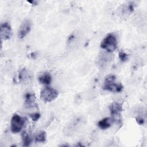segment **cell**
<instances>
[{
    "instance_id": "cell-1",
    "label": "cell",
    "mask_w": 147,
    "mask_h": 147,
    "mask_svg": "<svg viewBox=\"0 0 147 147\" xmlns=\"http://www.w3.org/2000/svg\"><path fill=\"white\" fill-rule=\"evenodd\" d=\"M102 88L105 91L120 92L122 91L123 87L121 83L116 82V76L114 75L111 74L105 77Z\"/></svg>"
},
{
    "instance_id": "cell-2",
    "label": "cell",
    "mask_w": 147,
    "mask_h": 147,
    "mask_svg": "<svg viewBox=\"0 0 147 147\" xmlns=\"http://www.w3.org/2000/svg\"><path fill=\"white\" fill-rule=\"evenodd\" d=\"M118 41L114 33H109L102 41L100 47L102 49L109 52H112L117 49Z\"/></svg>"
},
{
    "instance_id": "cell-3",
    "label": "cell",
    "mask_w": 147,
    "mask_h": 147,
    "mask_svg": "<svg viewBox=\"0 0 147 147\" xmlns=\"http://www.w3.org/2000/svg\"><path fill=\"white\" fill-rule=\"evenodd\" d=\"M59 95V92L55 88L46 87L41 90L40 94V99L45 103L51 102L55 100Z\"/></svg>"
},
{
    "instance_id": "cell-4",
    "label": "cell",
    "mask_w": 147,
    "mask_h": 147,
    "mask_svg": "<svg viewBox=\"0 0 147 147\" xmlns=\"http://www.w3.org/2000/svg\"><path fill=\"white\" fill-rule=\"evenodd\" d=\"M26 118L14 114L11 117L10 121V129L13 133L16 134L20 132L24 127Z\"/></svg>"
},
{
    "instance_id": "cell-5",
    "label": "cell",
    "mask_w": 147,
    "mask_h": 147,
    "mask_svg": "<svg viewBox=\"0 0 147 147\" xmlns=\"http://www.w3.org/2000/svg\"><path fill=\"white\" fill-rule=\"evenodd\" d=\"M31 30V21L29 19L25 20L21 24L18 32V37L20 39L24 38Z\"/></svg>"
},
{
    "instance_id": "cell-6",
    "label": "cell",
    "mask_w": 147,
    "mask_h": 147,
    "mask_svg": "<svg viewBox=\"0 0 147 147\" xmlns=\"http://www.w3.org/2000/svg\"><path fill=\"white\" fill-rule=\"evenodd\" d=\"M1 37L2 40H7L11 36V27L7 22H5L1 25Z\"/></svg>"
},
{
    "instance_id": "cell-7",
    "label": "cell",
    "mask_w": 147,
    "mask_h": 147,
    "mask_svg": "<svg viewBox=\"0 0 147 147\" xmlns=\"http://www.w3.org/2000/svg\"><path fill=\"white\" fill-rule=\"evenodd\" d=\"M123 110L122 105L119 102H113L109 106V110L111 115V118L114 121L121 114Z\"/></svg>"
},
{
    "instance_id": "cell-8",
    "label": "cell",
    "mask_w": 147,
    "mask_h": 147,
    "mask_svg": "<svg viewBox=\"0 0 147 147\" xmlns=\"http://www.w3.org/2000/svg\"><path fill=\"white\" fill-rule=\"evenodd\" d=\"M113 122H114V119L112 118H110V117L104 118L98 122V126L100 129L105 130L109 128L111 126Z\"/></svg>"
},
{
    "instance_id": "cell-9",
    "label": "cell",
    "mask_w": 147,
    "mask_h": 147,
    "mask_svg": "<svg viewBox=\"0 0 147 147\" xmlns=\"http://www.w3.org/2000/svg\"><path fill=\"white\" fill-rule=\"evenodd\" d=\"M25 105L28 108L37 106V104L36 103V98L34 94L30 93H28L26 94L25 99Z\"/></svg>"
},
{
    "instance_id": "cell-10",
    "label": "cell",
    "mask_w": 147,
    "mask_h": 147,
    "mask_svg": "<svg viewBox=\"0 0 147 147\" xmlns=\"http://www.w3.org/2000/svg\"><path fill=\"white\" fill-rule=\"evenodd\" d=\"M38 82L42 84H49L52 81V76L47 72L41 74L38 78Z\"/></svg>"
},
{
    "instance_id": "cell-11",
    "label": "cell",
    "mask_w": 147,
    "mask_h": 147,
    "mask_svg": "<svg viewBox=\"0 0 147 147\" xmlns=\"http://www.w3.org/2000/svg\"><path fill=\"white\" fill-rule=\"evenodd\" d=\"M47 134L45 131L40 130L34 136V140L36 142H44L46 141Z\"/></svg>"
},
{
    "instance_id": "cell-12",
    "label": "cell",
    "mask_w": 147,
    "mask_h": 147,
    "mask_svg": "<svg viewBox=\"0 0 147 147\" xmlns=\"http://www.w3.org/2000/svg\"><path fill=\"white\" fill-rule=\"evenodd\" d=\"M22 142L24 146H28L30 145L32 141V138L30 134L26 131H24L22 133Z\"/></svg>"
},
{
    "instance_id": "cell-13",
    "label": "cell",
    "mask_w": 147,
    "mask_h": 147,
    "mask_svg": "<svg viewBox=\"0 0 147 147\" xmlns=\"http://www.w3.org/2000/svg\"><path fill=\"white\" fill-rule=\"evenodd\" d=\"M118 56H119V59L122 61H126L128 59V55H127V54H126L125 52H122V51H121V52H119Z\"/></svg>"
},
{
    "instance_id": "cell-14",
    "label": "cell",
    "mask_w": 147,
    "mask_h": 147,
    "mask_svg": "<svg viewBox=\"0 0 147 147\" xmlns=\"http://www.w3.org/2000/svg\"><path fill=\"white\" fill-rule=\"evenodd\" d=\"M29 116L32 121H37L41 117L40 114L38 113H33L29 114Z\"/></svg>"
},
{
    "instance_id": "cell-15",
    "label": "cell",
    "mask_w": 147,
    "mask_h": 147,
    "mask_svg": "<svg viewBox=\"0 0 147 147\" xmlns=\"http://www.w3.org/2000/svg\"><path fill=\"white\" fill-rule=\"evenodd\" d=\"M136 121L139 124V125H142L144 123V119L141 118V117H138L136 118Z\"/></svg>"
}]
</instances>
